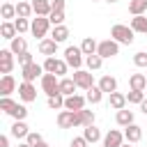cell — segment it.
I'll list each match as a JSON object with an SVG mask.
<instances>
[{"instance_id": "obj_30", "label": "cell", "mask_w": 147, "mask_h": 147, "mask_svg": "<svg viewBox=\"0 0 147 147\" xmlns=\"http://www.w3.org/2000/svg\"><path fill=\"white\" fill-rule=\"evenodd\" d=\"M110 106H113L115 110H124V106H126V96L119 94V92H113V94H110Z\"/></svg>"}, {"instance_id": "obj_42", "label": "cell", "mask_w": 147, "mask_h": 147, "mask_svg": "<svg viewBox=\"0 0 147 147\" xmlns=\"http://www.w3.org/2000/svg\"><path fill=\"white\" fill-rule=\"evenodd\" d=\"M18 64H21V67H28V64H32V55H30L28 51H25V53H21V55H18Z\"/></svg>"}, {"instance_id": "obj_47", "label": "cell", "mask_w": 147, "mask_h": 147, "mask_svg": "<svg viewBox=\"0 0 147 147\" xmlns=\"http://www.w3.org/2000/svg\"><path fill=\"white\" fill-rule=\"evenodd\" d=\"M32 147H48V145H46V142L41 140V142H37V145H32Z\"/></svg>"}, {"instance_id": "obj_41", "label": "cell", "mask_w": 147, "mask_h": 147, "mask_svg": "<svg viewBox=\"0 0 147 147\" xmlns=\"http://www.w3.org/2000/svg\"><path fill=\"white\" fill-rule=\"evenodd\" d=\"M14 25H16V30H18V32H25V30H30V25H32V23H28V18H16V21H14Z\"/></svg>"}, {"instance_id": "obj_17", "label": "cell", "mask_w": 147, "mask_h": 147, "mask_svg": "<svg viewBox=\"0 0 147 147\" xmlns=\"http://www.w3.org/2000/svg\"><path fill=\"white\" fill-rule=\"evenodd\" d=\"M14 87H16V80H14L11 74H7V76L0 78V94H2V96H9V94L14 92Z\"/></svg>"}, {"instance_id": "obj_46", "label": "cell", "mask_w": 147, "mask_h": 147, "mask_svg": "<svg viewBox=\"0 0 147 147\" xmlns=\"http://www.w3.org/2000/svg\"><path fill=\"white\" fill-rule=\"evenodd\" d=\"M140 110H142V113H145V115H147V99H145V101H142V103H140Z\"/></svg>"}, {"instance_id": "obj_10", "label": "cell", "mask_w": 147, "mask_h": 147, "mask_svg": "<svg viewBox=\"0 0 147 147\" xmlns=\"http://www.w3.org/2000/svg\"><path fill=\"white\" fill-rule=\"evenodd\" d=\"M57 126H60V129H74V126H76V113H74V110H60V115H57Z\"/></svg>"}, {"instance_id": "obj_3", "label": "cell", "mask_w": 147, "mask_h": 147, "mask_svg": "<svg viewBox=\"0 0 147 147\" xmlns=\"http://www.w3.org/2000/svg\"><path fill=\"white\" fill-rule=\"evenodd\" d=\"M48 28H51V21H48V16H37V18H32L30 32H32L37 39H46V32H48Z\"/></svg>"}, {"instance_id": "obj_8", "label": "cell", "mask_w": 147, "mask_h": 147, "mask_svg": "<svg viewBox=\"0 0 147 147\" xmlns=\"http://www.w3.org/2000/svg\"><path fill=\"white\" fill-rule=\"evenodd\" d=\"M74 83L80 87V90H90V87H94V78H92V74L90 71H83V69H78L76 74H74Z\"/></svg>"}, {"instance_id": "obj_28", "label": "cell", "mask_w": 147, "mask_h": 147, "mask_svg": "<svg viewBox=\"0 0 147 147\" xmlns=\"http://www.w3.org/2000/svg\"><path fill=\"white\" fill-rule=\"evenodd\" d=\"M16 32H18V30H16V25H14V23H9V21H5V23H2V28H0V34H2L5 39H9V41L16 37Z\"/></svg>"}, {"instance_id": "obj_12", "label": "cell", "mask_w": 147, "mask_h": 147, "mask_svg": "<svg viewBox=\"0 0 147 147\" xmlns=\"http://www.w3.org/2000/svg\"><path fill=\"white\" fill-rule=\"evenodd\" d=\"M18 96H21L25 103L34 101V99H37V90H34V85H32V83H21V85H18Z\"/></svg>"}, {"instance_id": "obj_25", "label": "cell", "mask_w": 147, "mask_h": 147, "mask_svg": "<svg viewBox=\"0 0 147 147\" xmlns=\"http://www.w3.org/2000/svg\"><path fill=\"white\" fill-rule=\"evenodd\" d=\"M96 48H99V44H96L92 37H85V39H83V44H80L83 55H94V53H96Z\"/></svg>"}, {"instance_id": "obj_11", "label": "cell", "mask_w": 147, "mask_h": 147, "mask_svg": "<svg viewBox=\"0 0 147 147\" xmlns=\"http://www.w3.org/2000/svg\"><path fill=\"white\" fill-rule=\"evenodd\" d=\"M41 71H44V67H41V64H37V62H32V64L23 67V74H21V76H23V83H32Z\"/></svg>"}, {"instance_id": "obj_16", "label": "cell", "mask_w": 147, "mask_h": 147, "mask_svg": "<svg viewBox=\"0 0 147 147\" xmlns=\"http://www.w3.org/2000/svg\"><path fill=\"white\" fill-rule=\"evenodd\" d=\"M51 9H53V2H48V0H32V11L37 16H51Z\"/></svg>"}, {"instance_id": "obj_49", "label": "cell", "mask_w": 147, "mask_h": 147, "mask_svg": "<svg viewBox=\"0 0 147 147\" xmlns=\"http://www.w3.org/2000/svg\"><path fill=\"white\" fill-rule=\"evenodd\" d=\"M106 2H117V0H106Z\"/></svg>"}, {"instance_id": "obj_19", "label": "cell", "mask_w": 147, "mask_h": 147, "mask_svg": "<svg viewBox=\"0 0 147 147\" xmlns=\"http://www.w3.org/2000/svg\"><path fill=\"white\" fill-rule=\"evenodd\" d=\"M129 85H131V90L142 92V90L147 87V76H145V74H133V76L129 78Z\"/></svg>"}, {"instance_id": "obj_40", "label": "cell", "mask_w": 147, "mask_h": 147, "mask_svg": "<svg viewBox=\"0 0 147 147\" xmlns=\"http://www.w3.org/2000/svg\"><path fill=\"white\" fill-rule=\"evenodd\" d=\"M133 64L147 69V53H136V55H133Z\"/></svg>"}, {"instance_id": "obj_45", "label": "cell", "mask_w": 147, "mask_h": 147, "mask_svg": "<svg viewBox=\"0 0 147 147\" xmlns=\"http://www.w3.org/2000/svg\"><path fill=\"white\" fill-rule=\"evenodd\" d=\"M0 147H9V138L7 136H0Z\"/></svg>"}, {"instance_id": "obj_39", "label": "cell", "mask_w": 147, "mask_h": 147, "mask_svg": "<svg viewBox=\"0 0 147 147\" xmlns=\"http://www.w3.org/2000/svg\"><path fill=\"white\" fill-rule=\"evenodd\" d=\"M0 14H2V18H14V16H16V5L5 2V5H2V9H0Z\"/></svg>"}, {"instance_id": "obj_23", "label": "cell", "mask_w": 147, "mask_h": 147, "mask_svg": "<svg viewBox=\"0 0 147 147\" xmlns=\"http://www.w3.org/2000/svg\"><path fill=\"white\" fill-rule=\"evenodd\" d=\"M9 51H11L14 55H21V53H25V51H28V41H25L23 37H14V39H11Z\"/></svg>"}, {"instance_id": "obj_29", "label": "cell", "mask_w": 147, "mask_h": 147, "mask_svg": "<svg viewBox=\"0 0 147 147\" xmlns=\"http://www.w3.org/2000/svg\"><path fill=\"white\" fill-rule=\"evenodd\" d=\"M67 37H69V28H67V25H55V28H53L51 39H55V41L60 44V41H64Z\"/></svg>"}, {"instance_id": "obj_26", "label": "cell", "mask_w": 147, "mask_h": 147, "mask_svg": "<svg viewBox=\"0 0 147 147\" xmlns=\"http://www.w3.org/2000/svg\"><path fill=\"white\" fill-rule=\"evenodd\" d=\"M76 87H78V85L74 83V78H62V80H60V94H67V96H71Z\"/></svg>"}, {"instance_id": "obj_20", "label": "cell", "mask_w": 147, "mask_h": 147, "mask_svg": "<svg viewBox=\"0 0 147 147\" xmlns=\"http://www.w3.org/2000/svg\"><path fill=\"white\" fill-rule=\"evenodd\" d=\"M124 138H126L129 142H138V140L142 138V129H140L138 124H129L126 131H124Z\"/></svg>"}, {"instance_id": "obj_9", "label": "cell", "mask_w": 147, "mask_h": 147, "mask_svg": "<svg viewBox=\"0 0 147 147\" xmlns=\"http://www.w3.org/2000/svg\"><path fill=\"white\" fill-rule=\"evenodd\" d=\"M11 69H14V53L5 48V51H0V74L7 76V74H11Z\"/></svg>"}, {"instance_id": "obj_18", "label": "cell", "mask_w": 147, "mask_h": 147, "mask_svg": "<svg viewBox=\"0 0 147 147\" xmlns=\"http://www.w3.org/2000/svg\"><path fill=\"white\" fill-rule=\"evenodd\" d=\"M55 51H57V41H55V39H41V41H39V53H41V55L53 57Z\"/></svg>"}, {"instance_id": "obj_4", "label": "cell", "mask_w": 147, "mask_h": 147, "mask_svg": "<svg viewBox=\"0 0 147 147\" xmlns=\"http://www.w3.org/2000/svg\"><path fill=\"white\" fill-rule=\"evenodd\" d=\"M64 62L78 71L80 64H83V51H80L78 46H67V51H64Z\"/></svg>"}, {"instance_id": "obj_5", "label": "cell", "mask_w": 147, "mask_h": 147, "mask_svg": "<svg viewBox=\"0 0 147 147\" xmlns=\"http://www.w3.org/2000/svg\"><path fill=\"white\" fill-rule=\"evenodd\" d=\"M67 62L64 60H55V57H46V62H44V71H48V74H55V76H64L67 74Z\"/></svg>"}, {"instance_id": "obj_31", "label": "cell", "mask_w": 147, "mask_h": 147, "mask_svg": "<svg viewBox=\"0 0 147 147\" xmlns=\"http://www.w3.org/2000/svg\"><path fill=\"white\" fill-rule=\"evenodd\" d=\"M83 138L87 140V142H96L99 138H101V131L92 124V126H85V131H83Z\"/></svg>"}, {"instance_id": "obj_48", "label": "cell", "mask_w": 147, "mask_h": 147, "mask_svg": "<svg viewBox=\"0 0 147 147\" xmlns=\"http://www.w3.org/2000/svg\"><path fill=\"white\" fill-rule=\"evenodd\" d=\"M18 147H32V145H28V142H23V145H18Z\"/></svg>"}, {"instance_id": "obj_27", "label": "cell", "mask_w": 147, "mask_h": 147, "mask_svg": "<svg viewBox=\"0 0 147 147\" xmlns=\"http://www.w3.org/2000/svg\"><path fill=\"white\" fill-rule=\"evenodd\" d=\"M28 133L30 131H28V124L25 122H14L11 124V136L14 138H28Z\"/></svg>"}, {"instance_id": "obj_51", "label": "cell", "mask_w": 147, "mask_h": 147, "mask_svg": "<svg viewBox=\"0 0 147 147\" xmlns=\"http://www.w3.org/2000/svg\"><path fill=\"white\" fill-rule=\"evenodd\" d=\"M92 2H96V0H92Z\"/></svg>"}, {"instance_id": "obj_2", "label": "cell", "mask_w": 147, "mask_h": 147, "mask_svg": "<svg viewBox=\"0 0 147 147\" xmlns=\"http://www.w3.org/2000/svg\"><path fill=\"white\" fill-rule=\"evenodd\" d=\"M133 30H131V25H122V23H117V25H113L110 28V37L117 41V44H126V46H131L133 44Z\"/></svg>"}, {"instance_id": "obj_13", "label": "cell", "mask_w": 147, "mask_h": 147, "mask_svg": "<svg viewBox=\"0 0 147 147\" xmlns=\"http://www.w3.org/2000/svg\"><path fill=\"white\" fill-rule=\"evenodd\" d=\"M85 101H87L85 96L71 94V96H67V99H64V108H67V110H74V113H76V110H83V108H85Z\"/></svg>"}, {"instance_id": "obj_35", "label": "cell", "mask_w": 147, "mask_h": 147, "mask_svg": "<svg viewBox=\"0 0 147 147\" xmlns=\"http://www.w3.org/2000/svg\"><path fill=\"white\" fill-rule=\"evenodd\" d=\"M85 62H87L90 71H96V69H101V62H103V57L94 53V55H87V57H85Z\"/></svg>"}, {"instance_id": "obj_6", "label": "cell", "mask_w": 147, "mask_h": 147, "mask_svg": "<svg viewBox=\"0 0 147 147\" xmlns=\"http://www.w3.org/2000/svg\"><path fill=\"white\" fill-rule=\"evenodd\" d=\"M41 90H44L48 96L57 94V92H60V80H57V76H55V74H44V76H41Z\"/></svg>"}, {"instance_id": "obj_24", "label": "cell", "mask_w": 147, "mask_h": 147, "mask_svg": "<svg viewBox=\"0 0 147 147\" xmlns=\"http://www.w3.org/2000/svg\"><path fill=\"white\" fill-rule=\"evenodd\" d=\"M129 11L133 16H142L147 11V0H131L129 2Z\"/></svg>"}, {"instance_id": "obj_14", "label": "cell", "mask_w": 147, "mask_h": 147, "mask_svg": "<svg viewBox=\"0 0 147 147\" xmlns=\"http://www.w3.org/2000/svg\"><path fill=\"white\" fill-rule=\"evenodd\" d=\"M122 140H124V133L110 129L106 133V138H103V147H122Z\"/></svg>"}, {"instance_id": "obj_1", "label": "cell", "mask_w": 147, "mask_h": 147, "mask_svg": "<svg viewBox=\"0 0 147 147\" xmlns=\"http://www.w3.org/2000/svg\"><path fill=\"white\" fill-rule=\"evenodd\" d=\"M0 110H5L7 115H11L16 122H23L25 115H28V108L21 106V103H16V101H11L9 96H2L0 99Z\"/></svg>"}, {"instance_id": "obj_50", "label": "cell", "mask_w": 147, "mask_h": 147, "mask_svg": "<svg viewBox=\"0 0 147 147\" xmlns=\"http://www.w3.org/2000/svg\"><path fill=\"white\" fill-rule=\"evenodd\" d=\"M124 147H131V145H124Z\"/></svg>"}, {"instance_id": "obj_15", "label": "cell", "mask_w": 147, "mask_h": 147, "mask_svg": "<svg viewBox=\"0 0 147 147\" xmlns=\"http://www.w3.org/2000/svg\"><path fill=\"white\" fill-rule=\"evenodd\" d=\"M94 124V113L92 110H76V126H92Z\"/></svg>"}, {"instance_id": "obj_43", "label": "cell", "mask_w": 147, "mask_h": 147, "mask_svg": "<svg viewBox=\"0 0 147 147\" xmlns=\"http://www.w3.org/2000/svg\"><path fill=\"white\" fill-rule=\"evenodd\" d=\"M25 142H28V145H37V142H41V136H39V133H34V131H30V133H28V138H25Z\"/></svg>"}, {"instance_id": "obj_22", "label": "cell", "mask_w": 147, "mask_h": 147, "mask_svg": "<svg viewBox=\"0 0 147 147\" xmlns=\"http://www.w3.org/2000/svg\"><path fill=\"white\" fill-rule=\"evenodd\" d=\"M131 30L147 34V16H145V14H142V16H133V18H131Z\"/></svg>"}, {"instance_id": "obj_7", "label": "cell", "mask_w": 147, "mask_h": 147, "mask_svg": "<svg viewBox=\"0 0 147 147\" xmlns=\"http://www.w3.org/2000/svg\"><path fill=\"white\" fill-rule=\"evenodd\" d=\"M117 53H119V44H117L115 39H106V41H101L99 48H96V55H101V57H115Z\"/></svg>"}, {"instance_id": "obj_34", "label": "cell", "mask_w": 147, "mask_h": 147, "mask_svg": "<svg viewBox=\"0 0 147 147\" xmlns=\"http://www.w3.org/2000/svg\"><path fill=\"white\" fill-rule=\"evenodd\" d=\"M30 14H32V5L30 2H18L16 5V16L18 18H28Z\"/></svg>"}, {"instance_id": "obj_38", "label": "cell", "mask_w": 147, "mask_h": 147, "mask_svg": "<svg viewBox=\"0 0 147 147\" xmlns=\"http://www.w3.org/2000/svg\"><path fill=\"white\" fill-rule=\"evenodd\" d=\"M126 101H129V103H142V101H145V92L131 90V92L126 94Z\"/></svg>"}, {"instance_id": "obj_32", "label": "cell", "mask_w": 147, "mask_h": 147, "mask_svg": "<svg viewBox=\"0 0 147 147\" xmlns=\"http://www.w3.org/2000/svg\"><path fill=\"white\" fill-rule=\"evenodd\" d=\"M90 103H99L101 99H103V92H101V87L99 85H94V87H90L87 90V96H85Z\"/></svg>"}, {"instance_id": "obj_44", "label": "cell", "mask_w": 147, "mask_h": 147, "mask_svg": "<svg viewBox=\"0 0 147 147\" xmlns=\"http://www.w3.org/2000/svg\"><path fill=\"white\" fill-rule=\"evenodd\" d=\"M85 145H87V140H85L83 136H80V138H74V140H71V147H85Z\"/></svg>"}, {"instance_id": "obj_33", "label": "cell", "mask_w": 147, "mask_h": 147, "mask_svg": "<svg viewBox=\"0 0 147 147\" xmlns=\"http://www.w3.org/2000/svg\"><path fill=\"white\" fill-rule=\"evenodd\" d=\"M117 124H122V126H129V124H133V113L131 110H117Z\"/></svg>"}, {"instance_id": "obj_36", "label": "cell", "mask_w": 147, "mask_h": 147, "mask_svg": "<svg viewBox=\"0 0 147 147\" xmlns=\"http://www.w3.org/2000/svg\"><path fill=\"white\" fill-rule=\"evenodd\" d=\"M64 94H53V96H48V108H53V110H60V108H64V99H62Z\"/></svg>"}, {"instance_id": "obj_37", "label": "cell", "mask_w": 147, "mask_h": 147, "mask_svg": "<svg viewBox=\"0 0 147 147\" xmlns=\"http://www.w3.org/2000/svg\"><path fill=\"white\" fill-rule=\"evenodd\" d=\"M48 21L53 23V28H55V25H62V21H64V9H53L51 16H48Z\"/></svg>"}, {"instance_id": "obj_21", "label": "cell", "mask_w": 147, "mask_h": 147, "mask_svg": "<svg viewBox=\"0 0 147 147\" xmlns=\"http://www.w3.org/2000/svg\"><path fill=\"white\" fill-rule=\"evenodd\" d=\"M99 87H101V92L113 94V92H117V80H115L113 76H103V78L99 80Z\"/></svg>"}]
</instances>
